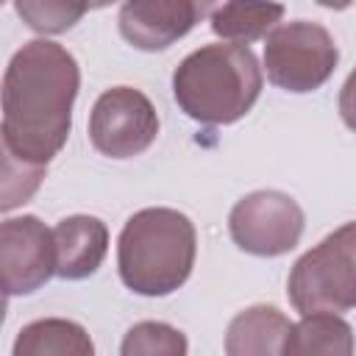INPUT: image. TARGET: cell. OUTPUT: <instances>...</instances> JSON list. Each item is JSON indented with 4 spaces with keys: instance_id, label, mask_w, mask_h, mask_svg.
<instances>
[{
    "instance_id": "15",
    "label": "cell",
    "mask_w": 356,
    "mask_h": 356,
    "mask_svg": "<svg viewBox=\"0 0 356 356\" xmlns=\"http://www.w3.org/2000/svg\"><path fill=\"white\" fill-rule=\"evenodd\" d=\"M22 22L39 33H64L70 31L89 6V0H14Z\"/></svg>"
},
{
    "instance_id": "16",
    "label": "cell",
    "mask_w": 356,
    "mask_h": 356,
    "mask_svg": "<svg viewBox=\"0 0 356 356\" xmlns=\"http://www.w3.org/2000/svg\"><path fill=\"white\" fill-rule=\"evenodd\" d=\"M186 337L167 323H136L122 339V356H184Z\"/></svg>"
},
{
    "instance_id": "4",
    "label": "cell",
    "mask_w": 356,
    "mask_h": 356,
    "mask_svg": "<svg viewBox=\"0 0 356 356\" xmlns=\"http://www.w3.org/2000/svg\"><path fill=\"white\" fill-rule=\"evenodd\" d=\"M289 300L300 314L348 312L356 306V222L339 225L320 245L306 250L286 284Z\"/></svg>"
},
{
    "instance_id": "5",
    "label": "cell",
    "mask_w": 356,
    "mask_h": 356,
    "mask_svg": "<svg viewBox=\"0 0 356 356\" xmlns=\"http://www.w3.org/2000/svg\"><path fill=\"white\" fill-rule=\"evenodd\" d=\"M339 61L334 36L306 19L284 22L270 31L264 44L267 78L286 92H312L323 86Z\"/></svg>"
},
{
    "instance_id": "19",
    "label": "cell",
    "mask_w": 356,
    "mask_h": 356,
    "mask_svg": "<svg viewBox=\"0 0 356 356\" xmlns=\"http://www.w3.org/2000/svg\"><path fill=\"white\" fill-rule=\"evenodd\" d=\"M320 6H325V8H334V11H342V8H348L353 0H317Z\"/></svg>"
},
{
    "instance_id": "3",
    "label": "cell",
    "mask_w": 356,
    "mask_h": 356,
    "mask_svg": "<svg viewBox=\"0 0 356 356\" xmlns=\"http://www.w3.org/2000/svg\"><path fill=\"white\" fill-rule=\"evenodd\" d=\"M197 253L195 225L175 209L136 211L117 242L120 278L136 295H170L192 273Z\"/></svg>"
},
{
    "instance_id": "12",
    "label": "cell",
    "mask_w": 356,
    "mask_h": 356,
    "mask_svg": "<svg viewBox=\"0 0 356 356\" xmlns=\"http://www.w3.org/2000/svg\"><path fill=\"white\" fill-rule=\"evenodd\" d=\"M284 17V6L275 0H228L211 14V31L228 42L248 44L270 36Z\"/></svg>"
},
{
    "instance_id": "17",
    "label": "cell",
    "mask_w": 356,
    "mask_h": 356,
    "mask_svg": "<svg viewBox=\"0 0 356 356\" xmlns=\"http://www.w3.org/2000/svg\"><path fill=\"white\" fill-rule=\"evenodd\" d=\"M47 172V164H31V161H19L17 156L3 150V211H11L14 206L25 203L42 184Z\"/></svg>"
},
{
    "instance_id": "18",
    "label": "cell",
    "mask_w": 356,
    "mask_h": 356,
    "mask_svg": "<svg viewBox=\"0 0 356 356\" xmlns=\"http://www.w3.org/2000/svg\"><path fill=\"white\" fill-rule=\"evenodd\" d=\"M339 114H342V122L356 131V70L348 75L342 92H339Z\"/></svg>"
},
{
    "instance_id": "10",
    "label": "cell",
    "mask_w": 356,
    "mask_h": 356,
    "mask_svg": "<svg viewBox=\"0 0 356 356\" xmlns=\"http://www.w3.org/2000/svg\"><path fill=\"white\" fill-rule=\"evenodd\" d=\"M56 236V275L67 281L89 278L106 259L108 231L97 217L72 214L58 220L53 228Z\"/></svg>"
},
{
    "instance_id": "7",
    "label": "cell",
    "mask_w": 356,
    "mask_h": 356,
    "mask_svg": "<svg viewBox=\"0 0 356 356\" xmlns=\"http://www.w3.org/2000/svg\"><path fill=\"white\" fill-rule=\"evenodd\" d=\"M159 134L153 103L134 86L106 89L89 114V139L108 159H131L145 153Z\"/></svg>"
},
{
    "instance_id": "6",
    "label": "cell",
    "mask_w": 356,
    "mask_h": 356,
    "mask_svg": "<svg viewBox=\"0 0 356 356\" xmlns=\"http://www.w3.org/2000/svg\"><path fill=\"white\" fill-rule=\"evenodd\" d=\"M303 222V209L295 197L278 189H259L245 195L231 209L228 231L245 253L281 256L300 242Z\"/></svg>"
},
{
    "instance_id": "13",
    "label": "cell",
    "mask_w": 356,
    "mask_h": 356,
    "mask_svg": "<svg viewBox=\"0 0 356 356\" xmlns=\"http://www.w3.org/2000/svg\"><path fill=\"white\" fill-rule=\"evenodd\" d=\"M89 334L72 320H36L14 342V356H92Z\"/></svg>"
},
{
    "instance_id": "8",
    "label": "cell",
    "mask_w": 356,
    "mask_h": 356,
    "mask_svg": "<svg viewBox=\"0 0 356 356\" xmlns=\"http://www.w3.org/2000/svg\"><path fill=\"white\" fill-rule=\"evenodd\" d=\"M0 270L6 295H28L56 275V236L42 220L22 214L0 225Z\"/></svg>"
},
{
    "instance_id": "2",
    "label": "cell",
    "mask_w": 356,
    "mask_h": 356,
    "mask_svg": "<svg viewBox=\"0 0 356 356\" xmlns=\"http://www.w3.org/2000/svg\"><path fill=\"white\" fill-rule=\"evenodd\" d=\"M172 92L186 117L203 125H228L259 100L261 70L248 44H206L178 64Z\"/></svg>"
},
{
    "instance_id": "1",
    "label": "cell",
    "mask_w": 356,
    "mask_h": 356,
    "mask_svg": "<svg viewBox=\"0 0 356 356\" xmlns=\"http://www.w3.org/2000/svg\"><path fill=\"white\" fill-rule=\"evenodd\" d=\"M78 86L81 72L70 50L47 39L22 44L3 78V150L47 164L70 136Z\"/></svg>"
},
{
    "instance_id": "11",
    "label": "cell",
    "mask_w": 356,
    "mask_h": 356,
    "mask_svg": "<svg viewBox=\"0 0 356 356\" xmlns=\"http://www.w3.org/2000/svg\"><path fill=\"white\" fill-rule=\"evenodd\" d=\"M289 334H292V323L275 306H250L231 320L225 331V353L228 356L284 353Z\"/></svg>"
},
{
    "instance_id": "9",
    "label": "cell",
    "mask_w": 356,
    "mask_h": 356,
    "mask_svg": "<svg viewBox=\"0 0 356 356\" xmlns=\"http://www.w3.org/2000/svg\"><path fill=\"white\" fill-rule=\"evenodd\" d=\"M217 0H125L120 8V33L139 50H167L186 36Z\"/></svg>"
},
{
    "instance_id": "20",
    "label": "cell",
    "mask_w": 356,
    "mask_h": 356,
    "mask_svg": "<svg viewBox=\"0 0 356 356\" xmlns=\"http://www.w3.org/2000/svg\"><path fill=\"white\" fill-rule=\"evenodd\" d=\"M111 3H114V0H89L92 8H103V6H111Z\"/></svg>"
},
{
    "instance_id": "14",
    "label": "cell",
    "mask_w": 356,
    "mask_h": 356,
    "mask_svg": "<svg viewBox=\"0 0 356 356\" xmlns=\"http://www.w3.org/2000/svg\"><path fill=\"white\" fill-rule=\"evenodd\" d=\"M284 353L289 356H314V353H334L348 356L353 353V328L334 312H312L303 314L286 339Z\"/></svg>"
}]
</instances>
